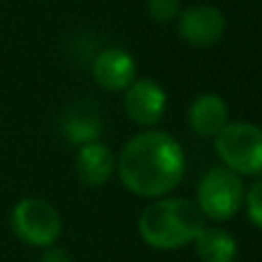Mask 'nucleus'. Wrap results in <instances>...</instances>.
Returning a JSON list of instances; mask_svg holds the SVG:
<instances>
[{"mask_svg":"<svg viewBox=\"0 0 262 262\" xmlns=\"http://www.w3.org/2000/svg\"><path fill=\"white\" fill-rule=\"evenodd\" d=\"M124 111H127L129 120H134L136 124L152 127L161 120L163 111H166V92L159 83L149 81V78H138L127 88Z\"/></svg>","mask_w":262,"mask_h":262,"instance_id":"0eeeda50","label":"nucleus"},{"mask_svg":"<svg viewBox=\"0 0 262 262\" xmlns=\"http://www.w3.org/2000/svg\"><path fill=\"white\" fill-rule=\"evenodd\" d=\"M12 230L28 246H53L62 232L60 214L49 200L23 198L12 209Z\"/></svg>","mask_w":262,"mask_h":262,"instance_id":"39448f33","label":"nucleus"},{"mask_svg":"<svg viewBox=\"0 0 262 262\" xmlns=\"http://www.w3.org/2000/svg\"><path fill=\"white\" fill-rule=\"evenodd\" d=\"M147 12L154 23H168L180 14V0H147Z\"/></svg>","mask_w":262,"mask_h":262,"instance_id":"ddd939ff","label":"nucleus"},{"mask_svg":"<svg viewBox=\"0 0 262 262\" xmlns=\"http://www.w3.org/2000/svg\"><path fill=\"white\" fill-rule=\"evenodd\" d=\"M39 262H72L69 253L64 249H55V246H46L44 255H41Z\"/></svg>","mask_w":262,"mask_h":262,"instance_id":"2eb2a0df","label":"nucleus"},{"mask_svg":"<svg viewBox=\"0 0 262 262\" xmlns=\"http://www.w3.org/2000/svg\"><path fill=\"white\" fill-rule=\"evenodd\" d=\"M223 166L237 175H262V129L251 122H228L214 136Z\"/></svg>","mask_w":262,"mask_h":262,"instance_id":"7ed1b4c3","label":"nucleus"},{"mask_svg":"<svg viewBox=\"0 0 262 262\" xmlns=\"http://www.w3.org/2000/svg\"><path fill=\"white\" fill-rule=\"evenodd\" d=\"M101 127H104V120H101V111L95 101L83 99V101H74L62 115V136L69 143L76 145H85L92 140L99 138Z\"/></svg>","mask_w":262,"mask_h":262,"instance_id":"1a4fd4ad","label":"nucleus"},{"mask_svg":"<svg viewBox=\"0 0 262 262\" xmlns=\"http://www.w3.org/2000/svg\"><path fill=\"white\" fill-rule=\"evenodd\" d=\"M118 170L127 191L140 198H159L182 182L184 152L172 136L163 131H143L124 145Z\"/></svg>","mask_w":262,"mask_h":262,"instance_id":"f257e3e1","label":"nucleus"},{"mask_svg":"<svg viewBox=\"0 0 262 262\" xmlns=\"http://www.w3.org/2000/svg\"><path fill=\"white\" fill-rule=\"evenodd\" d=\"M244 200H246V212H249L251 223L262 230V180H258L251 186L249 193H244Z\"/></svg>","mask_w":262,"mask_h":262,"instance_id":"4468645a","label":"nucleus"},{"mask_svg":"<svg viewBox=\"0 0 262 262\" xmlns=\"http://www.w3.org/2000/svg\"><path fill=\"white\" fill-rule=\"evenodd\" d=\"M228 104L219 95H200L189 108V124L198 136H216L228 124Z\"/></svg>","mask_w":262,"mask_h":262,"instance_id":"9b49d317","label":"nucleus"},{"mask_svg":"<svg viewBox=\"0 0 262 262\" xmlns=\"http://www.w3.org/2000/svg\"><path fill=\"white\" fill-rule=\"evenodd\" d=\"M115 170V154L106 143L92 140L81 145L76 154V175L85 186H101Z\"/></svg>","mask_w":262,"mask_h":262,"instance_id":"9d476101","label":"nucleus"},{"mask_svg":"<svg viewBox=\"0 0 262 262\" xmlns=\"http://www.w3.org/2000/svg\"><path fill=\"white\" fill-rule=\"evenodd\" d=\"M205 228V216L186 198H163L147 205L138 219V232L152 249L172 251L191 244Z\"/></svg>","mask_w":262,"mask_h":262,"instance_id":"f03ea898","label":"nucleus"},{"mask_svg":"<svg viewBox=\"0 0 262 262\" xmlns=\"http://www.w3.org/2000/svg\"><path fill=\"white\" fill-rule=\"evenodd\" d=\"M195 253L203 262H235L237 258V242L223 228H207L195 237Z\"/></svg>","mask_w":262,"mask_h":262,"instance_id":"f8f14e48","label":"nucleus"},{"mask_svg":"<svg viewBox=\"0 0 262 262\" xmlns=\"http://www.w3.org/2000/svg\"><path fill=\"white\" fill-rule=\"evenodd\" d=\"M92 76L101 90L120 92L136 81V60L124 49H106L92 64Z\"/></svg>","mask_w":262,"mask_h":262,"instance_id":"6e6552de","label":"nucleus"},{"mask_svg":"<svg viewBox=\"0 0 262 262\" xmlns=\"http://www.w3.org/2000/svg\"><path fill=\"white\" fill-rule=\"evenodd\" d=\"M180 37L191 46H214L226 32V16L216 7L209 5H195L180 14L177 18Z\"/></svg>","mask_w":262,"mask_h":262,"instance_id":"423d86ee","label":"nucleus"},{"mask_svg":"<svg viewBox=\"0 0 262 262\" xmlns=\"http://www.w3.org/2000/svg\"><path fill=\"white\" fill-rule=\"evenodd\" d=\"M244 203V182L242 175L226 166H214L203 175L198 184V207L203 216L214 221H226L235 216Z\"/></svg>","mask_w":262,"mask_h":262,"instance_id":"20e7f679","label":"nucleus"}]
</instances>
